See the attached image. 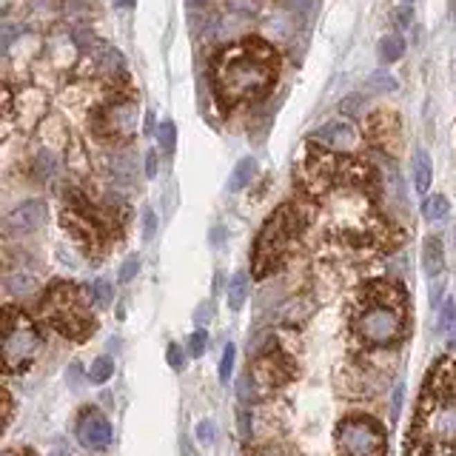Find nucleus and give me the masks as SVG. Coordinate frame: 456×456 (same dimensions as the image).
Instances as JSON below:
<instances>
[{
	"label": "nucleus",
	"instance_id": "nucleus-32",
	"mask_svg": "<svg viewBox=\"0 0 456 456\" xmlns=\"http://www.w3.org/2000/svg\"><path fill=\"white\" fill-rule=\"evenodd\" d=\"M359 106H363V98H359V94H348V98L340 103V111L354 117V114H359Z\"/></svg>",
	"mask_w": 456,
	"mask_h": 456
},
{
	"label": "nucleus",
	"instance_id": "nucleus-21",
	"mask_svg": "<svg viewBox=\"0 0 456 456\" xmlns=\"http://www.w3.org/2000/svg\"><path fill=\"white\" fill-rule=\"evenodd\" d=\"M157 140H160V149H163L165 154L174 152V146H177V126L172 123V120H163V123H160Z\"/></svg>",
	"mask_w": 456,
	"mask_h": 456
},
{
	"label": "nucleus",
	"instance_id": "nucleus-8",
	"mask_svg": "<svg viewBox=\"0 0 456 456\" xmlns=\"http://www.w3.org/2000/svg\"><path fill=\"white\" fill-rule=\"evenodd\" d=\"M46 220V203L43 200H26V203H20L15 211H9V217H6V234L17 237V234H29L35 228H40Z\"/></svg>",
	"mask_w": 456,
	"mask_h": 456
},
{
	"label": "nucleus",
	"instance_id": "nucleus-39",
	"mask_svg": "<svg viewBox=\"0 0 456 456\" xmlns=\"http://www.w3.org/2000/svg\"><path fill=\"white\" fill-rule=\"evenodd\" d=\"M188 3H191V6H203V3H206V0H188Z\"/></svg>",
	"mask_w": 456,
	"mask_h": 456
},
{
	"label": "nucleus",
	"instance_id": "nucleus-14",
	"mask_svg": "<svg viewBox=\"0 0 456 456\" xmlns=\"http://www.w3.org/2000/svg\"><path fill=\"white\" fill-rule=\"evenodd\" d=\"M226 297H228V308H231V311H239V308H243V302H246V297H248V277H246L243 271H237V274L228 280Z\"/></svg>",
	"mask_w": 456,
	"mask_h": 456
},
{
	"label": "nucleus",
	"instance_id": "nucleus-2",
	"mask_svg": "<svg viewBox=\"0 0 456 456\" xmlns=\"http://www.w3.org/2000/svg\"><path fill=\"white\" fill-rule=\"evenodd\" d=\"M297 231H300V217L294 214V208H280L257 239V271H266V262L280 257L288 246V239Z\"/></svg>",
	"mask_w": 456,
	"mask_h": 456
},
{
	"label": "nucleus",
	"instance_id": "nucleus-38",
	"mask_svg": "<svg viewBox=\"0 0 456 456\" xmlns=\"http://www.w3.org/2000/svg\"><path fill=\"white\" fill-rule=\"evenodd\" d=\"M288 6H294V9H308V6H311V0H288Z\"/></svg>",
	"mask_w": 456,
	"mask_h": 456
},
{
	"label": "nucleus",
	"instance_id": "nucleus-29",
	"mask_svg": "<svg viewBox=\"0 0 456 456\" xmlns=\"http://www.w3.org/2000/svg\"><path fill=\"white\" fill-rule=\"evenodd\" d=\"M157 234V217H154V211L152 208H143V237L146 239H154Z\"/></svg>",
	"mask_w": 456,
	"mask_h": 456
},
{
	"label": "nucleus",
	"instance_id": "nucleus-22",
	"mask_svg": "<svg viewBox=\"0 0 456 456\" xmlns=\"http://www.w3.org/2000/svg\"><path fill=\"white\" fill-rule=\"evenodd\" d=\"M456 325V302L448 297L445 302H442V308H439V322H437V328L439 331H448V328H453Z\"/></svg>",
	"mask_w": 456,
	"mask_h": 456
},
{
	"label": "nucleus",
	"instance_id": "nucleus-24",
	"mask_svg": "<svg viewBox=\"0 0 456 456\" xmlns=\"http://www.w3.org/2000/svg\"><path fill=\"white\" fill-rule=\"evenodd\" d=\"M208 348V334L203 328H197L194 334H191V340H188V354L191 356H203Z\"/></svg>",
	"mask_w": 456,
	"mask_h": 456
},
{
	"label": "nucleus",
	"instance_id": "nucleus-13",
	"mask_svg": "<svg viewBox=\"0 0 456 456\" xmlns=\"http://www.w3.org/2000/svg\"><path fill=\"white\" fill-rule=\"evenodd\" d=\"M430 180H434V165H430V157L425 149H417L414 152V185L419 194L430 188Z\"/></svg>",
	"mask_w": 456,
	"mask_h": 456
},
{
	"label": "nucleus",
	"instance_id": "nucleus-7",
	"mask_svg": "<svg viewBox=\"0 0 456 456\" xmlns=\"http://www.w3.org/2000/svg\"><path fill=\"white\" fill-rule=\"evenodd\" d=\"M37 348V334L26 325V322H17V325H6V340H3V354H6V365L17 368L20 363L35 354Z\"/></svg>",
	"mask_w": 456,
	"mask_h": 456
},
{
	"label": "nucleus",
	"instance_id": "nucleus-40",
	"mask_svg": "<svg viewBox=\"0 0 456 456\" xmlns=\"http://www.w3.org/2000/svg\"><path fill=\"white\" fill-rule=\"evenodd\" d=\"M450 12H453V20H456V0H453V3H450Z\"/></svg>",
	"mask_w": 456,
	"mask_h": 456
},
{
	"label": "nucleus",
	"instance_id": "nucleus-27",
	"mask_svg": "<svg viewBox=\"0 0 456 456\" xmlns=\"http://www.w3.org/2000/svg\"><path fill=\"white\" fill-rule=\"evenodd\" d=\"M137 271H140V257L134 254L123 262V268H120V282H131L137 277Z\"/></svg>",
	"mask_w": 456,
	"mask_h": 456
},
{
	"label": "nucleus",
	"instance_id": "nucleus-1",
	"mask_svg": "<svg viewBox=\"0 0 456 456\" xmlns=\"http://www.w3.org/2000/svg\"><path fill=\"white\" fill-rule=\"evenodd\" d=\"M277 71H280L277 52L268 43L248 37L228 46V49H223L214 57L211 80L217 98L226 106H237L268 94V89L277 80Z\"/></svg>",
	"mask_w": 456,
	"mask_h": 456
},
{
	"label": "nucleus",
	"instance_id": "nucleus-41",
	"mask_svg": "<svg viewBox=\"0 0 456 456\" xmlns=\"http://www.w3.org/2000/svg\"><path fill=\"white\" fill-rule=\"evenodd\" d=\"M52 456H69V453H66V450H57V453H52Z\"/></svg>",
	"mask_w": 456,
	"mask_h": 456
},
{
	"label": "nucleus",
	"instance_id": "nucleus-19",
	"mask_svg": "<svg viewBox=\"0 0 456 456\" xmlns=\"http://www.w3.org/2000/svg\"><path fill=\"white\" fill-rule=\"evenodd\" d=\"M365 89L371 94H388V91H396V77L388 75V71H374V75H368L365 80Z\"/></svg>",
	"mask_w": 456,
	"mask_h": 456
},
{
	"label": "nucleus",
	"instance_id": "nucleus-31",
	"mask_svg": "<svg viewBox=\"0 0 456 456\" xmlns=\"http://www.w3.org/2000/svg\"><path fill=\"white\" fill-rule=\"evenodd\" d=\"M402 399H405V385L399 382V385L394 388V394H391V419H394V422L399 419V411H402Z\"/></svg>",
	"mask_w": 456,
	"mask_h": 456
},
{
	"label": "nucleus",
	"instance_id": "nucleus-11",
	"mask_svg": "<svg viewBox=\"0 0 456 456\" xmlns=\"http://www.w3.org/2000/svg\"><path fill=\"white\" fill-rule=\"evenodd\" d=\"M314 140H320L322 146H334V149H348L354 146V129L348 123H343V120H331V123H325L322 129L314 131Z\"/></svg>",
	"mask_w": 456,
	"mask_h": 456
},
{
	"label": "nucleus",
	"instance_id": "nucleus-12",
	"mask_svg": "<svg viewBox=\"0 0 456 456\" xmlns=\"http://www.w3.org/2000/svg\"><path fill=\"white\" fill-rule=\"evenodd\" d=\"M422 268L430 280H437L445 268V248H442V239L439 237H425L422 243Z\"/></svg>",
	"mask_w": 456,
	"mask_h": 456
},
{
	"label": "nucleus",
	"instance_id": "nucleus-37",
	"mask_svg": "<svg viewBox=\"0 0 456 456\" xmlns=\"http://www.w3.org/2000/svg\"><path fill=\"white\" fill-rule=\"evenodd\" d=\"M248 385H251V376H243V379H239V399H248V396H251Z\"/></svg>",
	"mask_w": 456,
	"mask_h": 456
},
{
	"label": "nucleus",
	"instance_id": "nucleus-34",
	"mask_svg": "<svg viewBox=\"0 0 456 456\" xmlns=\"http://www.w3.org/2000/svg\"><path fill=\"white\" fill-rule=\"evenodd\" d=\"M411 17H414V12H411V6H402V9H396V23L405 29V26H411Z\"/></svg>",
	"mask_w": 456,
	"mask_h": 456
},
{
	"label": "nucleus",
	"instance_id": "nucleus-26",
	"mask_svg": "<svg viewBox=\"0 0 456 456\" xmlns=\"http://www.w3.org/2000/svg\"><path fill=\"white\" fill-rule=\"evenodd\" d=\"M91 297H94V302H98V305H109L111 302V285L106 280H94Z\"/></svg>",
	"mask_w": 456,
	"mask_h": 456
},
{
	"label": "nucleus",
	"instance_id": "nucleus-42",
	"mask_svg": "<svg viewBox=\"0 0 456 456\" xmlns=\"http://www.w3.org/2000/svg\"><path fill=\"white\" fill-rule=\"evenodd\" d=\"M402 3H411V0H402Z\"/></svg>",
	"mask_w": 456,
	"mask_h": 456
},
{
	"label": "nucleus",
	"instance_id": "nucleus-25",
	"mask_svg": "<svg viewBox=\"0 0 456 456\" xmlns=\"http://www.w3.org/2000/svg\"><path fill=\"white\" fill-rule=\"evenodd\" d=\"M234 356H237V348L228 343L226 351H223V359H220V382H223V385L228 382V376H231V371H234Z\"/></svg>",
	"mask_w": 456,
	"mask_h": 456
},
{
	"label": "nucleus",
	"instance_id": "nucleus-16",
	"mask_svg": "<svg viewBox=\"0 0 456 456\" xmlns=\"http://www.w3.org/2000/svg\"><path fill=\"white\" fill-rule=\"evenodd\" d=\"M376 52H379V60H385V63H396V60L405 55V40H402L399 35H385V37L379 40Z\"/></svg>",
	"mask_w": 456,
	"mask_h": 456
},
{
	"label": "nucleus",
	"instance_id": "nucleus-9",
	"mask_svg": "<svg viewBox=\"0 0 456 456\" xmlns=\"http://www.w3.org/2000/svg\"><path fill=\"white\" fill-rule=\"evenodd\" d=\"M77 439L89 450H103L111 442V425H109V419L103 414H98V411L83 414V419L77 422Z\"/></svg>",
	"mask_w": 456,
	"mask_h": 456
},
{
	"label": "nucleus",
	"instance_id": "nucleus-15",
	"mask_svg": "<svg viewBox=\"0 0 456 456\" xmlns=\"http://www.w3.org/2000/svg\"><path fill=\"white\" fill-rule=\"evenodd\" d=\"M254 172H257V163H254L251 157H243V160L234 165V172H231V177H228V191H243V188L251 183Z\"/></svg>",
	"mask_w": 456,
	"mask_h": 456
},
{
	"label": "nucleus",
	"instance_id": "nucleus-44",
	"mask_svg": "<svg viewBox=\"0 0 456 456\" xmlns=\"http://www.w3.org/2000/svg\"><path fill=\"white\" fill-rule=\"evenodd\" d=\"M453 334H456V325H453Z\"/></svg>",
	"mask_w": 456,
	"mask_h": 456
},
{
	"label": "nucleus",
	"instance_id": "nucleus-4",
	"mask_svg": "<svg viewBox=\"0 0 456 456\" xmlns=\"http://www.w3.org/2000/svg\"><path fill=\"white\" fill-rule=\"evenodd\" d=\"M337 442L345 456H379L382 453V434L368 419H345L337 428Z\"/></svg>",
	"mask_w": 456,
	"mask_h": 456
},
{
	"label": "nucleus",
	"instance_id": "nucleus-28",
	"mask_svg": "<svg viewBox=\"0 0 456 456\" xmlns=\"http://www.w3.org/2000/svg\"><path fill=\"white\" fill-rule=\"evenodd\" d=\"M237 428H239V437H243V439H251L254 422H251V414L246 411V408H239V411H237Z\"/></svg>",
	"mask_w": 456,
	"mask_h": 456
},
{
	"label": "nucleus",
	"instance_id": "nucleus-6",
	"mask_svg": "<svg viewBox=\"0 0 456 456\" xmlns=\"http://www.w3.org/2000/svg\"><path fill=\"white\" fill-rule=\"evenodd\" d=\"M46 311H49L52 322L69 334H80V325L86 328V317L77 308V300H75V291H71V288H57L49 300V305H46Z\"/></svg>",
	"mask_w": 456,
	"mask_h": 456
},
{
	"label": "nucleus",
	"instance_id": "nucleus-36",
	"mask_svg": "<svg viewBox=\"0 0 456 456\" xmlns=\"http://www.w3.org/2000/svg\"><path fill=\"white\" fill-rule=\"evenodd\" d=\"M66 379L71 382V388H77V382H80V365H71L69 374H66Z\"/></svg>",
	"mask_w": 456,
	"mask_h": 456
},
{
	"label": "nucleus",
	"instance_id": "nucleus-20",
	"mask_svg": "<svg viewBox=\"0 0 456 456\" xmlns=\"http://www.w3.org/2000/svg\"><path fill=\"white\" fill-rule=\"evenodd\" d=\"M114 374V363H111V356H98L91 363L89 368V379L94 382V385H103V382H109Z\"/></svg>",
	"mask_w": 456,
	"mask_h": 456
},
{
	"label": "nucleus",
	"instance_id": "nucleus-33",
	"mask_svg": "<svg viewBox=\"0 0 456 456\" xmlns=\"http://www.w3.org/2000/svg\"><path fill=\"white\" fill-rule=\"evenodd\" d=\"M169 365H172L174 371H183L185 356H183V348H180V345H169Z\"/></svg>",
	"mask_w": 456,
	"mask_h": 456
},
{
	"label": "nucleus",
	"instance_id": "nucleus-30",
	"mask_svg": "<svg viewBox=\"0 0 456 456\" xmlns=\"http://www.w3.org/2000/svg\"><path fill=\"white\" fill-rule=\"evenodd\" d=\"M194 434H197V439H200L203 445H211V442H214V422H211V419H203V422H197Z\"/></svg>",
	"mask_w": 456,
	"mask_h": 456
},
{
	"label": "nucleus",
	"instance_id": "nucleus-3",
	"mask_svg": "<svg viewBox=\"0 0 456 456\" xmlns=\"http://www.w3.org/2000/svg\"><path fill=\"white\" fill-rule=\"evenodd\" d=\"M356 334L368 345H388L402 334V320L391 305H368L356 320Z\"/></svg>",
	"mask_w": 456,
	"mask_h": 456
},
{
	"label": "nucleus",
	"instance_id": "nucleus-35",
	"mask_svg": "<svg viewBox=\"0 0 456 456\" xmlns=\"http://www.w3.org/2000/svg\"><path fill=\"white\" fill-rule=\"evenodd\" d=\"M146 174H149V177L157 174V154H154V152H149V157H146Z\"/></svg>",
	"mask_w": 456,
	"mask_h": 456
},
{
	"label": "nucleus",
	"instance_id": "nucleus-17",
	"mask_svg": "<svg viewBox=\"0 0 456 456\" xmlns=\"http://www.w3.org/2000/svg\"><path fill=\"white\" fill-rule=\"evenodd\" d=\"M448 211H450V203H448V197H442V194H434V197H428V200L422 203V217H425L428 223L445 220Z\"/></svg>",
	"mask_w": 456,
	"mask_h": 456
},
{
	"label": "nucleus",
	"instance_id": "nucleus-5",
	"mask_svg": "<svg viewBox=\"0 0 456 456\" xmlns=\"http://www.w3.org/2000/svg\"><path fill=\"white\" fill-rule=\"evenodd\" d=\"M94 123H98L100 131H106L117 140L131 137L137 131V106L131 100H114L98 111Z\"/></svg>",
	"mask_w": 456,
	"mask_h": 456
},
{
	"label": "nucleus",
	"instance_id": "nucleus-43",
	"mask_svg": "<svg viewBox=\"0 0 456 456\" xmlns=\"http://www.w3.org/2000/svg\"><path fill=\"white\" fill-rule=\"evenodd\" d=\"M3 456H15V453H3Z\"/></svg>",
	"mask_w": 456,
	"mask_h": 456
},
{
	"label": "nucleus",
	"instance_id": "nucleus-10",
	"mask_svg": "<svg viewBox=\"0 0 456 456\" xmlns=\"http://www.w3.org/2000/svg\"><path fill=\"white\" fill-rule=\"evenodd\" d=\"M430 434L445 445H456V399L453 396L437 402V408L430 411Z\"/></svg>",
	"mask_w": 456,
	"mask_h": 456
},
{
	"label": "nucleus",
	"instance_id": "nucleus-23",
	"mask_svg": "<svg viewBox=\"0 0 456 456\" xmlns=\"http://www.w3.org/2000/svg\"><path fill=\"white\" fill-rule=\"evenodd\" d=\"M35 174H37L40 180H46V177L55 174V157H52L49 152H40V154H37V160H35Z\"/></svg>",
	"mask_w": 456,
	"mask_h": 456
},
{
	"label": "nucleus",
	"instance_id": "nucleus-18",
	"mask_svg": "<svg viewBox=\"0 0 456 456\" xmlns=\"http://www.w3.org/2000/svg\"><path fill=\"white\" fill-rule=\"evenodd\" d=\"M35 285L37 282H35V277L29 271H15V274L6 277V291L15 294V297H23V294L35 291Z\"/></svg>",
	"mask_w": 456,
	"mask_h": 456
}]
</instances>
